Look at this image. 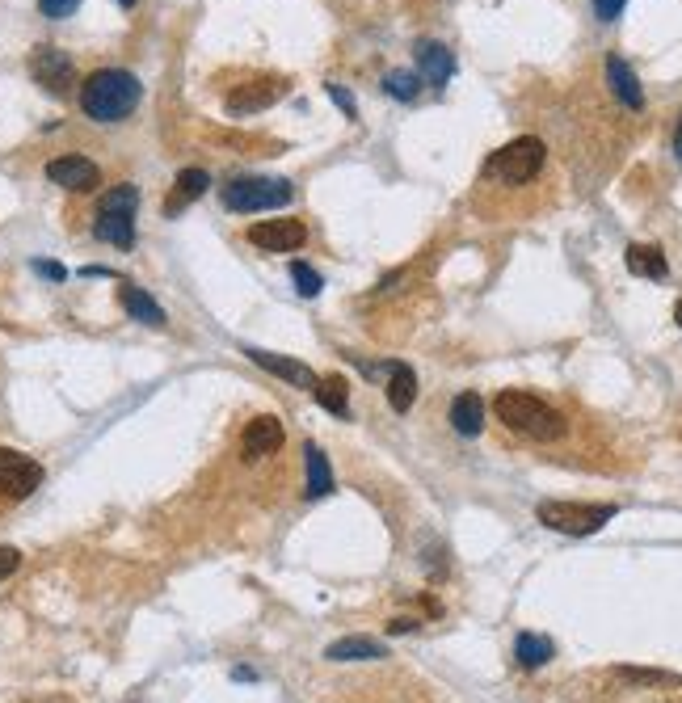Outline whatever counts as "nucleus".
I'll return each instance as SVG.
<instances>
[{
    "label": "nucleus",
    "instance_id": "obj_1",
    "mask_svg": "<svg viewBox=\"0 0 682 703\" xmlns=\"http://www.w3.org/2000/svg\"><path fill=\"white\" fill-rule=\"evenodd\" d=\"M144 85L123 72V68H97L85 85H80V110H85L93 123H123V118L139 106Z\"/></svg>",
    "mask_w": 682,
    "mask_h": 703
},
{
    "label": "nucleus",
    "instance_id": "obj_2",
    "mask_svg": "<svg viewBox=\"0 0 682 703\" xmlns=\"http://www.w3.org/2000/svg\"><path fill=\"white\" fill-rule=\"evenodd\" d=\"M493 413L506 421L514 434L535 438V443H560V438L569 434V421L560 417V413L548 405V400H539V396H531V392H518V388L497 392Z\"/></svg>",
    "mask_w": 682,
    "mask_h": 703
},
{
    "label": "nucleus",
    "instance_id": "obj_3",
    "mask_svg": "<svg viewBox=\"0 0 682 703\" xmlns=\"http://www.w3.org/2000/svg\"><path fill=\"white\" fill-rule=\"evenodd\" d=\"M544 160H548L544 139L518 135V139H510L506 148H497V152L489 156L485 177H493V182H506V186H527L531 177L544 169Z\"/></svg>",
    "mask_w": 682,
    "mask_h": 703
},
{
    "label": "nucleus",
    "instance_id": "obj_4",
    "mask_svg": "<svg viewBox=\"0 0 682 703\" xmlns=\"http://www.w3.org/2000/svg\"><path fill=\"white\" fill-rule=\"evenodd\" d=\"M135 207H139V190L135 186H114L102 203H97L93 219V236L106 240L114 249H131L135 245Z\"/></svg>",
    "mask_w": 682,
    "mask_h": 703
},
{
    "label": "nucleus",
    "instance_id": "obj_5",
    "mask_svg": "<svg viewBox=\"0 0 682 703\" xmlns=\"http://www.w3.org/2000/svg\"><path fill=\"white\" fill-rule=\"evenodd\" d=\"M295 198V186L287 177H236L224 186V207L236 215H257V211H278Z\"/></svg>",
    "mask_w": 682,
    "mask_h": 703
},
{
    "label": "nucleus",
    "instance_id": "obj_6",
    "mask_svg": "<svg viewBox=\"0 0 682 703\" xmlns=\"http://www.w3.org/2000/svg\"><path fill=\"white\" fill-rule=\"evenodd\" d=\"M619 514V506H586V501H539L535 518L560 535H594Z\"/></svg>",
    "mask_w": 682,
    "mask_h": 703
},
{
    "label": "nucleus",
    "instance_id": "obj_7",
    "mask_svg": "<svg viewBox=\"0 0 682 703\" xmlns=\"http://www.w3.org/2000/svg\"><path fill=\"white\" fill-rule=\"evenodd\" d=\"M38 485H43V464L13 447H0V493L5 497H30Z\"/></svg>",
    "mask_w": 682,
    "mask_h": 703
},
{
    "label": "nucleus",
    "instance_id": "obj_8",
    "mask_svg": "<svg viewBox=\"0 0 682 703\" xmlns=\"http://www.w3.org/2000/svg\"><path fill=\"white\" fill-rule=\"evenodd\" d=\"M30 76H34L47 93L64 97V93H72V85H76V64H72L68 51H59V47H38V51L30 55Z\"/></svg>",
    "mask_w": 682,
    "mask_h": 703
},
{
    "label": "nucleus",
    "instance_id": "obj_9",
    "mask_svg": "<svg viewBox=\"0 0 682 703\" xmlns=\"http://www.w3.org/2000/svg\"><path fill=\"white\" fill-rule=\"evenodd\" d=\"M245 236H249V245H257L262 253H291L308 240V228L299 224V219H262V224H253Z\"/></svg>",
    "mask_w": 682,
    "mask_h": 703
},
{
    "label": "nucleus",
    "instance_id": "obj_10",
    "mask_svg": "<svg viewBox=\"0 0 682 703\" xmlns=\"http://www.w3.org/2000/svg\"><path fill=\"white\" fill-rule=\"evenodd\" d=\"M47 177L55 186H64V190H72V194H89V190H97L102 186V169L93 165V160H85V156H55L51 165H47Z\"/></svg>",
    "mask_w": 682,
    "mask_h": 703
},
{
    "label": "nucleus",
    "instance_id": "obj_11",
    "mask_svg": "<svg viewBox=\"0 0 682 703\" xmlns=\"http://www.w3.org/2000/svg\"><path fill=\"white\" fill-rule=\"evenodd\" d=\"M283 93H287V80H283V76L253 80V85H240V89H232V93H228V110H232V114H253V110H266V106H274Z\"/></svg>",
    "mask_w": 682,
    "mask_h": 703
},
{
    "label": "nucleus",
    "instance_id": "obj_12",
    "mask_svg": "<svg viewBox=\"0 0 682 703\" xmlns=\"http://www.w3.org/2000/svg\"><path fill=\"white\" fill-rule=\"evenodd\" d=\"M283 443H287V434H283V421H278V417H253L245 426V438H240V447H245L249 459L278 455Z\"/></svg>",
    "mask_w": 682,
    "mask_h": 703
},
{
    "label": "nucleus",
    "instance_id": "obj_13",
    "mask_svg": "<svg viewBox=\"0 0 682 703\" xmlns=\"http://www.w3.org/2000/svg\"><path fill=\"white\" fill-rule=\"evenodd\" d=\"M607 85H611V93H615L628 110H645V89H640V80H636V72L628 68L624 55H607Z\"/></svg>",
    "mask_w": 682,
    "mask_h": 703
},
{
    "label": "nucleus",
    "instance_id": "obj_14",
    "mask_svg": "<svg viewBox=\"0 0 682 703\" xmlns=\"http://www.w3.org/2000/svg\"><path fill=\"white\" fill-rule=\"evenodd\" d=\"M417 68H421V80H426V85H447V80L455 76V55L443 47V43H430V38H426V43H417Z\"/></svg>",
    "mask_w": 682,
    "mask_h": 703
},
{
    "label": "nucleus",
    "instance_id": "obj_15",
    "mask_svg": "<svg viewBox=\"0 0 682 703\" xmlns=\"http://www.w3.org/2000/svg\"><path fill=\"white\" fill-rule=\"evenodd\" d=\"M257 367H266L270 375H278V379H287V384H295V388H316V371L312 367H304V363H295V358H283V354H270V350H245Z\"/></svg>",
    "mask_w": 682,
    "mask_h": 703
},
{
    "label": "nucleus",
    "instance_id": "obj_16",
    "mask_svg": "<svg viewBox=\"0 0 682 703\" xmlns=\"http://www.w3.org/2000/svg\"><path fill=\"white\" fill-rule=\"evenodd\" d=\"M451 426H455V434L476 438L480 430H485V400H480L476 392H459L455 405H451Z\"/></svg>",
    "mask_w": 682,
    "mask_h": 703
},
{
    "label": "nucleus",
    "instance_id": "obj_17",
    "mask_svg": "<svg viewBox=\"0 0 682 703\" xmlns=\"http://www.w3.org/2000/svg\"><path fill=\"white\" fill-rule=\"evenodd\" d=\"M379 657H388V649L371 636H341L325 649V661H379Z\"/></svg>",
    "mask_w": 682,
    "mask_h": 703
},
{
    "label": "nucleus",
    "instance_id": "obj_18",
    "mask_svg": "<svg viewBox=\"0 0 682 703\" xmlns=\"http://www.w3.org/2000/svg\"><path fill=\"white\" fill-rule=\"evenodd\" d=\"M118 299H123L127 316H131V320H139V325H152V329L165 325V308H160L148 291H139V287L123 283V287H118Z\"/></svg>",
    "mask_w": 682,
    "mask_h": 703
},
{
    "label": "nucleus",
    "instance_id": "obj_19",
    "mask_svg": "<svg viewBox=\"0 0 682 703\" xmlns=\"http://www.w3.org/2000/svg\"><path fill=\"white\" fill-rule=\"evenodd\" d=\"M211 186V177L207 169H182L177 173V182H173V194H169V203H165V215H177L186 203H194V198H203Z\"/></svg>",
    "mask_w": 682,
    "mask_h": 703
},
{
    "label": "nucleus",
    "instance_id": "obj_20",
    "mask_svg": "<svg viewBox=\"0 0 682 703\" xmlns=\"http://www.w3.org/2000/svg\"><path fill=\"white\" fill-rule=\"evenodd\" d=\"M624 261H628V270L636 278H657V283H661V278L670 274V261H666V253H661L657 245H628Z\"/></svg>",
    "mask_w": 682,
    "mask_h": 703
},
{
    "label": "nucleus",
    "instance_id": "obj_21",
    "mask_svg": "<svg viewBox=\"0 0 682 703\" xmlns=\"http://www.w3.org/2000/svg\"><path fill=\"white\" fill-rule=\"evenodd\" d=\"M413 400H417V375H413V367L392 363V367H388V405H392L396 413H409Z\"/></svg>",
    "mask_w": 682,
    "mask_h": 703
},
{
    "label": "nucleus",
    "instance_id": "obj_22",
    "mask_svg": "<svg viewBox=\"0 0 682 703\" xmlns=\"http://www.w3.org/2000/svg\"><path fill=\"white\" fill-rule=\"evenodd\" d=\"M316 405L320 409H329L333 417H350V384L341 375H325V379H316Z\"/></svg>",
    "mask_w": 682,
    "mask_h": 703
},
{
    "label": "nucleus",
    "instance_id": "obj_23",
    "mask_svg": "<svg viewBox=\"0 0 682 703\" xmlns=\"http://www.w3.org/2000/svg\"><path fill=\"white\" fill-rule=\"evenodd\" d=\"M514 657H518V666L523 670H539V666H548V661L556 657V645L548 636H535V632H523L514 640Z\"/></svg>",
    "mask_w": 682,
    "mask_h": 703
},
{
    "label": "nucleus",
    "instance_id": "obj_24",
    "mask_svg": "<svg viewBox=\"0 0 682 703\" xmlns=\"http://www.w3.org/2000/svg\"><path fill=\"white\" fill-rule=\"evenodd\" d=\"M304 455H308V489H304V497H308V501H316V497L333 493V472H329V459H325V451H320L316 443H308V447H304Z\"/></svg>",
    "mask_w": 682,
    "mask_h": 703
},
{
    "label": "nucleus",
    "instance_id": "obj_25",
    "mask_svg": "<svg viewBox=\"0 0 682 703\" xmlns=\"http://www.w3.org/2000/svg\"><path fill=\"white\" fill-rule=\"evenodd\" d=\"M624 682H640V687H682V678L670 670H636V666H619L615 670Z\"/></svg>",
    "mask_w": 682,
    "mask_h": 703
},
{
    "label": "nucleus",
    "instance_id": "obj_26",
    "mask_svg": "<svg viewBox=\"0 0 682 703\" xmlns=\"http://www.w3.org/2000/svg\"><path fill=\"white\" fill-rule=\"evenodd\" d=\"M384 89L396 97V102H413L417 89H421V76L417 72H388L384 76Z\"/></svg>",
    "mask_w": 682,
    "mask_h": 703
},
{
    "label": "nucleus",
    "instance_id": "obj_27",
    "mask_svg": "<svg viewBox=\"0 0 682 703\" xmlns=\"http://www.w3.org/2000/svg\"><path fill=\"white\" fill-rule=\"evenodd\" d=\"M291 283L304 299H312V295H320V287H325V278H320L308 261H291Z\"/></svg>",
    "mask_w": 682,
    "mask_h": 703
},
{
    "label": "nucleus",
    "instance_id": "obj_28",
    "mask_svg": "<svg viewBox=\"0 0 682 703\" xmlns=\"http://www.w3.org/2000/svg\"><path fill=\"white\" fill-rule=\"evenodd\" d=\"M43 17H72L80 9V0H38Z\"/></svg>",
    "mask_w": 682,
    "mask_h": 703
},
{
    "label": "nucleus",
    "instance_id": "obj_29",
    "mask_svg": "<svg viewBox=\"0 0 682 703\" xmlns=\"http://www.w3.org/2000/svg\"><path fill=\"white\" fill-rule=\"evenodd\" d=\"M624 5L628 0H594V17L598 22H615V17L624 13Z\"/></svg>",
    "mask_w": 682,
    "mask_h": 703
},
{
    "label": "nucleus",
    "instance_id": "obj_30",
    "mask_svg": "<svg viewBox=\"0 0 682 703\" xmlns=\"http://www.w3.org/2000/svg\"><path fill=\"white\" fill-rule=\"evenodd\" d=\"M17 569H22V552H17V548H0V581L13 577Z\"/></svg>",
    "mask_w": 682,
    "mask_h": 703
},
{
    "label": "nucleus",
    "instance_id": "obj_31",
    "mask_svg": "<svg viewBox=\"0 0 682 703\" xmlns=\"http://www.w3.org/2000/svg\"><path fill=\"white\" fill-rule=\"evenodd\" d=\"M325 93H329L333 102L341 106V114H346V118H358V110H354V97H350L346 89H341V85H325Z\"/></svg>",
    "mask_w": 682,
    "mask_h": 703
},
{
    "label": "nucleus",
    "instance_id": "obj_32",
    "mask_svg": "<svg viewBox=\"0 0 682 703\" xmlns=\"http://www.w3.org/2000/svg\"><path fill=\"white\" fill-rule=\"evenodd\" d=\"M34 270L43 278H51V283H64V278H68V270L59 266V261H34Z\"/></svg>",
    "mask_w": 682,
    "mask_h": 703
},
{
    "label": "nucleus",
    "instance_id": "obj_33",
    "mask_svg": "<svg viewBox=\"0 0 682 703\" xmlns=\"http://www.w3.org/2000/svg\"><path fill=\"white\" fill-rule=\"evenodd\" d=\"M413 628H417V619H392V624H388L392 636H405V632H413Z\"/></svg>",
    "mask_w": 682,
    "mask_h": 703
},
{
    "label": "nucleus",
    "instance_id": "obj_34",
    "mask_svg": "<svg viewBox=\"0 0 682 703\" xmlns=\"http://www.w3.org/2000/svg\"><path fill=\"white\" fill-rule=\"evenodd\" d=\"M232 678H236V682H249V678H257V674H253L249 666H236V670H232Z\"/></svg>",
    "mask_w": 682,
    "mask_h": 703
},
{
    "label": "nucleus",
    "instance_id": "obj_35",
    "mask_svg": "<svg viewBox=\"0 0 682 703\" xmlns=\"http://www.w3.org/2000/svg\"><path fill=\"white\" fill-rule=\"evenodd\" d=\"M674 152H678V160H682V118H678V127H674Z\"/></svg>",
    "mask_w": 682,
    "mask_h": 703
},
{
    "label": "nucleus",
    "instance_id": "obj_36",
    "mask_svg": "<svg viewBox=\"0 0 682 703\" xmlns=\"http://www.w3.org/2000/svg\"><path fill=\"white\" fill-rule=\"evenodd\" d=\"M674 320H678V329H682V304H674Z\"/></svg>",
    "mask_w": 682,
    "mask_h": 703
},
{
    "label": "nucleus",
    "instance_id": "obj_37",
    "mask_svg": "<svg viewBox=\"0 0 682 703\" xmlns=\"http://www.w3.org/2000/svg\"><path fill=\"white\" fill-rule=\"evenodd\" d=\"M118 5H123V9H131V5H135V0H118Z\"/></svg>",
    "mask_w": 682,
    "mask_h": 703
}]
</instances>
